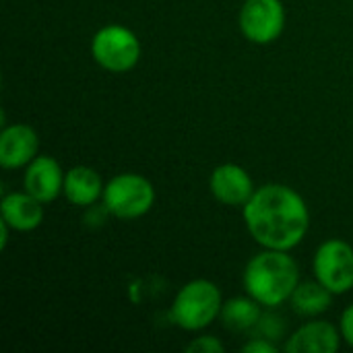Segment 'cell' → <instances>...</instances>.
I'll list each match as a JSON object with an SVG mask.
<instances>
[{
  "mask_svg": "<svg viewBox=\"0 0 353 353\" xmlns=\"http://www.w3.org/2000/svg\"><path fill=\"white\" fill-rule=\"evenodd\" d=\"M244 223L263 248L292 250L308 234L310 211L306 201L285 184H265L242 207Z\"/></svg>",
  "mask_w": 353,
  "mask_h": 353,
  "instance_id": "6da1fadb",
  "label": "cell"
},
{
  "mask_svg": "<svg viewBox=\"0 0 353 353\" xmlns=\"http://www.w3.org/2000/svg\"><path fill=\"white\" fill-rule=\"evenodd\" d=\"M244 290L263 308H279L290 302L300 283V267L290 250L263 248L244 267Z\"/></svg>",
  "mask_w": 353,
  "mask_h": 353,
  "instance_id": "7a4b0ae2",
  "label": "cell"
},
{
  "mask_svg": "<svg viewBox=\"0 0 353 353\" xmlns=\"http://www.w3.org/2000/svg\"><path fill=\"white\" fill-rule=\"evenodd\" d=\"M223 298L209 279H192L182 285L172 302L170 321L182 331H203L221 314Z\"/></svg>",
  "mask_w": 353,
  "mask_h": 353,
  "instance_id": "3957f363",
  "label": "cell"
},
{
  "mask_svg": "<svg viewBox=\"0 0 353 353\" xmlns=\"http://www.w3.org/2000/svg\"><path fill=\"white\" fill-rule=\"evenodd\" d=\"M103 209L118 219H139L155 203V188L149 178L126 172L114 176L103 190Z\"/></svg>",
  "mask_w": 353,
  "mask_h": 353,
  "instance_id": "277c9868",
  "label": "cell"
},
{
  "mask_svg": "<svg viewBox=\"0 0 353 353\" xmlns=\"http://www.w3.org/2000/svg\"><path fill=\"white\" fill-rule=\"evenodd\" d=\"M93 60L108 72H128L141 60V41L124 25H105L91 39Z\"/></svg>",
  "mask_w": 353,
  "mask_h": 353,
  "instance_id": "5b68a950",
  "label": "cell"
},
{
  "mask_svg": "<svg viewBox=\"0 0 353 353\" xmlns=\"http://www.w3.org/2000/svg\"><path fill=\"white\" fill-rule=\"evenodd\" d=\"M314 277L335 296L353 290V246L345 240L331 238L323 242L312 261Z\"/></svg>",
  "mask_w": 353,
  "mask_h": 353,
  "instance_id": "8992f818",
  "label": "cell"
},
{
  "mask_svg": "<svg viewBox=\"0 0 353 353\" xmlns=\"http://www.w3.org/2000/svg\"><path fill=\"white\" fill-rule=\"evenodd\" d=\"M238 25L250 43H273L285 29V6L281 0H244Z\"/></svg>",
  "mask_w": 353,
  "mask_h": 353,
  "instance_id": "52a82bcc",
  "label": "cell"
},
{
  "mask_svg": "<svg viewBox=\"0 0 353 353\" xmlns=\"http://www.w3.org/2000/svg\"><path fill=\"white\" fill-rule=\"evenodd\" d=\"M209 190L221 205L244 207L256 188L246 168L238 163H221L211 172Z\"/></svg>",
  "mask_w": 353,
  "mask_h": 353,
  "instance_id": "ba28073f",
  "label": "cell"
},
{
  "mask_svg": "<svg viewBox=\"0 0 353 353\" xmlns=\"http://www.w3.org/2000/svg\"><path fill=\"white\" fill-rule=\"evenodd\" d=\"M64 170L50 155H37L27 168L23 176V188L33 194L43 205L56 201L64 192Z\"/></svg>",
  "mask_w": 353,
  "mask_h": 353,
  "instance_id": "9c48e42d",
  "label": "cell"
},
{
  "mask_svg": "<svg viewBox=\"0 0 353 353\" xmlns=\"http://www.w3.org/2000/svg\"><path fill=\"white\" fill-rule=\"evenodd\" d=\"M39 151L37 132L29 124H10L0 132V165L4 170L27 168Z\"/></svg>",
  "mask_w": 353,
  "mask_h": 353,
  "instance_id": "30bf717a",
  "label": "cell"
},
{
  "mask_svg": "<svg viewBox=\"0 0 353 353\" xmlns=\"http://www.w3.org/2000/svg\"><path fill=\"white\" fill-rule=\"evenodd\" d=\"M341 331L327 321H310L294 331L285 341L288 353H337L341 347Z\"/></svg>",
  "mask_w": 353,
  "mask_h": 353,
  "instance_id": "8fae6325",
  "label": "cell"
},
{
  "mask_svg": "<svg viewBox=\"0 0 353 353\" xmlns=\"http://www.w3.org/2000/svg\"><path fill=\"white\" fill-rule=\"evenodd\" d=\"M2 221L10 225L12 232H33L43 221V203L37 201L27 190L4 194L0 203Z\"/></svg>",
  "mask_w": 353,
  "mask_h": 353,
  "instance_id": "7c38bea8",
  "label": "cell"
},
{
  "mask_svg": "<svg viewBox=\"0 0 353 353\" xmlns=\"http://www.w3.org/2000/svg\"><path fill=\"white\" fill-rule=\"evenodd\" d=\"M105 184L97 170L89 165H74L64 178V196L74 207H91L103 196Z\"/></svg>",
  "mask_w": 353,
  "mask_h": 353,
  "instance_id": "4fadbf2b",
  "label": "cell"
},
{
  "mask_svg": "<svg viewBox=\"0 0 353 353\" xmlns=\"http://www.w3.org/2000/svg\"><path fill=\"white\" fill-rule=\"evenodd\" d=\"M333 296L319 279L314 281H300L298 288L294 290L292 298H290V306L296 314L306 316V319H314L325 314L331 304H333Z\"/></svg>",
  "mask_w": 353,
  "mask_h": 353,
  "instance_id": "5bb4252c",
  "label": "cell"
},
{
  "mask_svg": "<svg viewBox=\"0 0 353 353\" xmlns=\"http://www.w3.org/2000/svg\"><path fill=\"white\" fill-rule=\"evenodd\" d=\"M261 314H263V306L254 298L240 296V298H232V300L223 302L219 319L228 331L250 333L254 329V325L259 323Z\"/></svg>",
  "mask_w": 353,
  "mask_h": 353,
  "instance_id": "9a60e30c",
  "label": "cell"
},
{
  "mask_svg": "<svg viewBox=\"0 0 353 353\" xmlns=\"http://www.w3.org/2000/svg\"><path fill=\"white\" fill-rule=\"evenodd\" d=\"M285 331H288L285 319L279 316L275 312V308H265L259 323L254 325V329L250 333H252V337H263V339H269V341L277 343L281 337H285Z\"/></svg>",
  "mask_w": 353,
  "mask_h": 353,
  "instance_id": "2e32d148",
  "label": "cell"
},
{
  "mask_svg": "<svg viewBox=\"0 0 353 353\" xmlns=\"http://www.w3.org/2000/svg\"><path fill=\"white\" fill-rule=\"evenodd\" d=\"M188 353H223L225 345L213 337V335H203V337H194L188 345H186Z\"/></svg>",
  "mask_w": 353,
  "mask_h": 353,
  "instance_id": "e0dca14e",
  "label": "cell"
},
{
  "mask_svg": "<svg viewBox=\"0 0 353 353\" xmlns=\"http://www.w3.org/2000/svg\"><path fill=\"white\" fill-rule=\"evenodd\" d=\"M242 352L244 353H277L279 352V347H277V343H273V341H269V339L252 337L248 343H244Z\"/></svg>",
  "mask_w": 353,
  "mask_h": 353,
  "instance_id": "ac0fdd59",
  "label": "cell"
},
{
  "mask_svg": "<svg viewBox=\"0 0 353 353\" xmlns=\"http://www.w3.org/2000/svg\"><path fill=\"white\" fill-rule=\"evenodd\" d=\"M339 331H341L343 341H347L353 347V304H350V306L343 310L341 321H339Z\"/></svg>",
  "mask_w": 353,
  "mask_h": 353,
  "instance_id": "d6986e66",
  "label": "cell"
}]
</instances>
